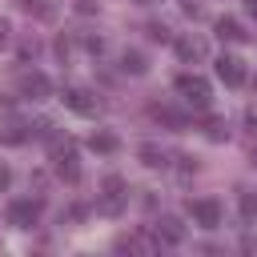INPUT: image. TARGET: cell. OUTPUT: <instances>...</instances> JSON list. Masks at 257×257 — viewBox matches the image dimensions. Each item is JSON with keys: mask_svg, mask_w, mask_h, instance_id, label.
Segmentation results:
<instances>
[{"mask_svg": "<svg viewBox=\"0 0 257 257\" xmlns=\"http://www.w3.org/2000/svg\"><path fill=\"white\" fill-rule=\"evenodd\" d=\"M177 92H181L193 108H205V104H209V80H201V76H177Z\"/></svg>", "mask_w": 257, "mask_h": 257, "instance_id": "cell-1", "label": "cell"}, {"mask_svg": "<svg viewBox=\"0 0 257 257\" xmlns=\"http://www.w3.org/2000/svg\"><path fill=\"white\" fill-rule=\"evenodd\" d=\"M189 213H193V221H197L201 229H217V225H221V205H217L213 197H197V201H189Z\"/></svg>", "mask_w": 257, "mask_h": 257, "instance_id": "cell-2", "label": "cell"}, {"mask_svg": "<svg viewBox=\"0 0 257 257\" xmlns=\"http://www.w3.org/2000/svg\"><path fill=\"white\" fill-rule=\"evenodd\" d=\"M36 217H40V205L36 201H12L8 205V225H16V229H32Z\"/></svg>", "mask_w": 257, "mask_h": 257, "instance_id": "cell-3", "label": "cell"}, {"mask_svg": "<svg viewBox=\"0 0 257 257\" xmlns=\"http://www.w3.org/2000/svg\"><path fill=\"white\" fill-rule=\"evenodd\" d=\"M64 104H68L72 112H80V116H92V112H96V100H92L88 88H68V92H64Z\"/></svg>", "mask_w": 257, "mask_h": 257, "instance_id": "cell-4", "label": "cell"}, {"mask_svg": "<svg viewBox=\"0 0 257 257\" xmlns=\"http://www.w3.org/2000/svg\"><path fill=\"white\" fill-rule=\"evenodd\" d=\"M217 76H221L225 84H241V80H245V64H241L237 56H221V60H217Z\"/></svg>", "mask_w": 257, "mask_h": 257, "instance_id": "cell-5", "label": "cell"}, {"mask_svg": "<svg viewBox=\"0 0 257 257\" xmlns=\"http://www.w3.org/2000/svg\"><path fill=\"white\" fill-rule=\"evenodd\" d=\"M157 237H161L165 245H181V241H185V225H181L177 217H165V221L157 225Z\"/></svg>", "mask_w": 257, "mask_h": 257, "instance_id": "cell-6", "label": "cell"}, {"mask_svg": "<svg viewBox=\"0 0 257 257\" xmlns=\"http://www.w3.org/2000/svg\"><path fill=\"white\" fill-rule=\"evenodd\" d=\"M177 56L181 60H201L205 56V40L201 36H181L177 40Z\"/></svg>", "mask_w": 257, "mask_h": 257, "instance_id": "cell-7", "label": "cell"}, {"mask_svg": "<svg viewBox=\"0 0 257 257\" xmlns=\"http://www.w3.org/2000/svg\"><path fill=\"white\" fill-rule=\"evenodd\" d=\"M20 88H24L32 100H40V96H48V76H40V72H28V76L20 80Z\"/></svg>", "mask_w": 257, "mask_h": 257, "instance_id": "cell-8", "label": "cell"}, {"mask_svg": "<svg viewBox=\"0 0 257 257\" xmlns=\"http://www.w3.org/2000/svg\"><path fill=\"white\" fill-rule=\"evenodd\" d=\"M217 36H221V40H245L249 32H245L233 16H221V20H217Z\"/></svg>", "mask_w": 257, "mask_h": 257, "instance_id": "cell-9", "label": "cell"}, {"mask_svg": "<svg viewBox=\"0 0 257 257\" xmlns=\"http://www.w3.org/2000/svg\"><path fill=\"white\" fill-rule=\"evenodd\" d=\"M88 149H92V153H116V149H120V141H116L112 133H92Z\"/></svg>", "mask_w": 257, "mask_h": 257, "instance_id": "cell-10", "label": "cell"}, {"mask_svg": "<svg viewBox=\"0 0 257 257\" xmlns=\"http://www.w3.org/2000/svg\"><path fill=\"white\" fill-rule=\"evenodd\" d=\"M24 8H28L32 16H40V20H52V16H56V4H52V0H24Z\"/></svg>", "mask_w": 257, "mask_h": 257, "instance_id": "cell-11", "label": "cell"}, {"mask_svg": "<svg viewBox=\"0 0 257 257\" xmlns=\"http://www.w3.org/2000/svg\"><path fill=\"white\" fill-rule=\"evenodd\" d=\"M120 68H124V72H133V76H141L149 64H145V56H141V52H124V56H120Z\"/></svg>", "mask_w": 257, "mask_h": 257, "instance_id": "cell-12", "label": "cell"}, {"mask_svg": "<svg viewBox=\"0 0 257 257\" xmlns=\"http://www.w3.org/2000/svg\"><path fill=\"white\" fill-rule=\"evenodd\" d=\"M141 161H145L149 169H157V165H165V153H161L157 145H141Z\"/></svg>", "mask_w": 257, "mask_h": 257, "instance_id": "cell-13", "label": "cell"}, {"mask_svg": "<svg viewBox=\"0 0 257 257\" xmlns=\"http://www.w3.org/2000/svg\"><path fill=\"white\" fill-rule=\"evenodd\" d=\"M157 116H161L165 124H173V128H185V116H181V112H173V108H157Z\"/></svg>", "mask_w": 257, "mask_h": 257, "instance_id": "cell-14", "label": "cell"}, {"mask_svg": "<svg viewBox=\"0 0 257 257\" xmlns=\"http://www.w3.org/2000/svg\"><path fill=\"white\" fill-rule=\"evenodd\" d=\"M205 133H209L213 141H225V137H229V128H225V120H217V116H213V120L205 124Z\"/></svg>", "mask_w": 257, "mask_h": 257, "instance_id": "cell-15", "label": "cell"}, {"mask_svg": "<svg viewBox=\"0 0 257 257\" xmlns=\"http://www.w3.org/2000/svg\"><path fill=\"white\" fill-rule=\"evenodd\" d=\"M149 36H153V40H169V28H165V24H149Z\"/></svg>", "mask_w": 257, "mask_h": 257, "instance_id": "cell-16", "label": "cell"}, {"mask_svg": "<svg viewBox=\"0 0 257 257\" xmlns=\"http://www.w3.org/2000/svg\"><path fill=\"white\" fill-rule=\"evenodd\" d=\"M8 185H12V169H8V165H0V193H4Z\"/></svg>", "mask_w": 257, "mask_h": 257, "instance_id": "cell-17", "label": "cell"}, {"mask_svg": "<svg viewBox=\"0 0 257 257\" xmlns=\"http://www.w3.org/2000/svg\"><path fill=\"white\" fill-rule=\"evenodd\" d=\"M241 209H245V213H253V209H257V197H253V193H245V197H241Z\"/></svg>", "mask_w": 257, "mask_h": 257, "instance_id": "cell-18", "label": "cell"}, {"mask_svg": "<svg viewBox=\"0 0 257 257\" xmlns=\"http://www.w3.org/2000/svg\"><path fill=\"white\" fill-rule=\"evenodd\" d=\"M8 40V20H0V44Z\"/></svg>", "mask_w": 257, "mask_h": 257, "instance_id": "cell-19", "label": "cell"}, {"mask_svg": "<svg viewBox=\"0 0 257 257\" xmlns=\"http://www.w3.org/2000/svg\"><path fill=\"white\" fill-rule=\"evenodd\" d=\"M245 4H249V12H253V16H257V0H245Z\"/></svg>", "mask_w": 257, "mask_h": 257, "instance_id": "cell-20", "label": "cell"}, {"mask_svg": "<svg viewBox=\"0 0 257 257\" xmlns=\"http://www.w3.org/2000/svg\"><path fill=\"white\" fill-rule=\"evenodd\" d=\"M253 165H257V149H253Z\"/></svg>", "mask_w": 257, "mask_h": 257, "instance_id": "cell-21", "label": "cell"}]
</instances>
